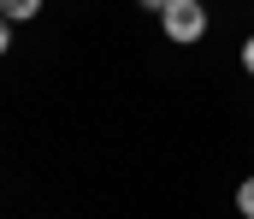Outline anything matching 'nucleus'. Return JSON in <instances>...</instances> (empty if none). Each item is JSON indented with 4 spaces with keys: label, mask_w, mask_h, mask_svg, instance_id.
Listing matches in <instances>:
<instances>
[{
    "label": "nucleus",
    "mask_w": 254,
    "mask_h": 219,
    "mask_svg": "<svg viewBox=\"0 0 254 219\" xmlns=\"http://www.w3.org/2000/svg\"><path fill=\"white\" fill-rule=\"evenodd\" d=\"M160 30H166L172 42H201V36H207V12H201V0H172V6L160 12Z\"/></svg>",
    "instance_id": "nucleus-1"
},
{
    "label": "nucleus",
    "mask_w": 254,
    "mask_h": 219,
    "mask_svg": "<svg viewBox=\"0 0 254 219\" xmlns=\"http://www.w3.org/2000/svg\"><path fill=\"white\" fill-rule=\"evenodd\" d=\"M0 12H6V24H24V18L42 12V0H0Z\"/></svg>",
    "instance_id": "nucleus-2"
},
{
    "label": "nucleus",
    "mask_w": 254,
    "mask_h": 219,
    "mask_svg": "<svg viewBox=\"0 0 254 219\" xmlns=\"http://www.w3.org/2000/svg\"><path fill=\"white\" fill-rule=\"evenodd\" d=\"M237 208H243V214L254 219V178H249V184H243V190H237Z\"/></svg>",
    "instance_id": "nucleus-3"
},
{
    "label": "nucleus",
    "mask_w": 254,
    "mask_h": 219,
    "mask_svg": "<svg viewBox=\"0 0 254 219\" xmlns=\"http://www.w3.org/2000/svg\"><path fill=\"white\" fill-rule=\"evenodd\" d=\"M243 66H249V72H254V36H249V42H243Z\"/></svg>",
    "instance_id": "nucleus-4"
},
{
    "label": "nucleus",
    "mask_w": 254,
    "mask_h": 219,
    "mask_svg": "<svg viewBox=\"0 0 254 219\" xmlns=\"http://www.w3.org/2000/svg\"><path fill=\"white\" fill-rule=\"evenodd\" d=\"M142 6H148V12H166V6H172V0H142Z\"/></svg>",
    "instance_id": "nucleus-5"
}]
</instances>
